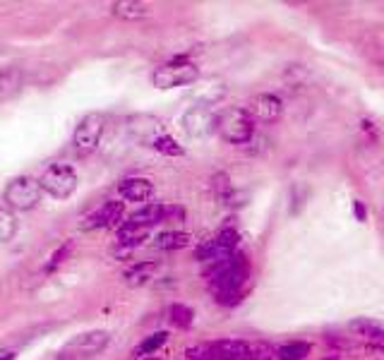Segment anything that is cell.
Masks as SVG:
<instances>
[{
    "instance_id": "6da1fadb",
    "label": "cell",
    "mask_w": 384,
    "mask_h": 360,
    "mask_svg": "<svg viewBox=\"0 0 384 360\" xmlns=\"http://www.w3.org/2000/svg\"><path fill=\"white\" fill-rule=\"evenodd\" d=\"M202 276H205L207 288L212 295L233 293V291H241V288L252 286V262H250V257L243 250H238L231 257H224L207 264Z\"/></svg>"
},
{
    "instance_id": "7a4b0ae2",
    "label": "cell",
    "mask_w": 384,
    "mask_h": 360,
    "mask_svg": "<svg viewBox=\"0 0 384 360\" xmlns=\"http://www.w3.org/2000/svg\"><path fill=\"white\" fill-rule=\"evenodd\" d=\"M212 127L226 144L243 147V144L252 142L257 123H255V118L250 115L245 106H226L214 115Z\"/></svg>"
},
{
    "instance_id": "3957f363",
    "label": "cell",
    "mask_w": 384,
    "mask_h": 360,
    "mask_svg": "<svg viewBox=\"0 0 384 360\" xmlns=\"http://www.w3.org/2000/svg\"><path fill=\"white\" fill-rule=\"evenodd\" d=\"M200 79V68L188 53L173 56L164 65H159L151 72V84L156 89H178V86H188Z\"/></svg>"
},
{
    "instance_id": "277c9868",
    "label": "cell",
    "mask_w": 384,
    "mask_h": 360,
    "mask_svg": "<svg viewBox=\"0 0 384 360\" xmlns=\"http://www.w3.org/2000/svg\"><path fill=\"white\" fill-rule=\"evenodd\" d=\"M238 250H241V233H238V229L224 226V229H219L212 238L197 243V248L192 250V257H195V262L212 264L217 262V259L231 257Z\"/></svg>"
},
{
    "instance_id": "5b68a950",
    "label": "cell",
    "mask_w": 384,
    "mask_h": 360,
    "mask_svg": "<svg viewBox=\"0 0 384 360\" xmlns=\"http://www.w3.org/2000/svg\"><path fill=\"white\" fill-rule=\"evenodd\" d=\"M39 185L46 195H51L53 200H68L75 195L79 185V176L70 164H51L46 171L39 176Z\"/></svg>"
},
{
    "instance_id": "8992f818",
    "label": "cell",
    "mask_w": 384,
    "mask_h": 360,
    "mask_svg": "<svg viewBox=\"0 0 384 360\" xmlns=\"http://www.w3.org/2000/svg\"><path fill=\"white\" fill-rule=\"evenodd\" d=\"M110 334L106 329H91V332L77 334L58 351V360H87L94 358L108 346Z\"/></svg>"
},
{
    "instance_id": "52a82bcc",
    "label": "cell",
    "mask_w": 384,
    "mask_h": 360,
    "mask_svg": "<svg viewBox=\"0 0 384 360\" xmlns=\"http://www.w3.org/2000/svg\"><path fill=\"white\" fill-rule=\"evenodd\" d=\"M103 130H106V120H103L101 113H89L84 115L82 120L77 123L72 132V149L77 156H91L101 144Z\"/></svg>"
},
{
    "instance_id": "ba28073f",
    "label": "cell",
    "mask_w": 384,
    "mask_h": 360,
    "mask_svg": "<svg viewBox=\"0 0 384 360\" xmlns=\"http://www.w3.org/2000/svg\"><path fill=\"white\" fill-rule=\"evenodd\" d=\"M41 185H39V178L32 176H17L8 183L3 193V200L8 202L10 209H20V212H29L41 202Z\"/></svg>"
},
{
    "instance_id": "9c48e42d",
    "label": "cell",
    "mask_w": 384,
    "mask_h": 360,
    "mask_svg": "<svg viewBox=\"0 0 384 360\" xmlns=\"http://www.w3.org/2000/svg\"><path fill=\"white\" fill-rule=\"evenodd\" d=\"M127 212H125V202L123 200H106L101 207H96L89 217L84 219V229L94 231V229H115L125 224Z\"/></svg>"
},
{
    "instance_id": "30bf717a",
    "label": "cell",
    "mask_w": 384,
    "mask_h": 360,
    "mask_svg": "<svg viewBox=\"0 0 384 360\" xmlns=\"http://www.w3.org/2000/svg\"><path fill=\"white\" fill-rule=\"evenodd\" d=\"M245 108L255 118V123L274 125L283 115V98L274 94V91H262V94H255L250 98Z\"/></svg>"
},
{
    "instance_id": "8fae6325",
    "label": "cell",
    "mask_w": 384,
    "mask_h": 360,
    "mask_svg": "<svg viewBox=\"0 0 384 360\" xmlns=\"http://www.w3.org/2000/svg\"><path fill=\"white\" fill-rule=\"evenodd\" d=\"M154 183H151L149 178H144V176H127L123 178L118 183V195H120V200L125 202H130V205H149V200L154 197Z\"/></svg>"
},
{
    "instance_id": "7c38bea8",
    "label": "cell",
    "mask_w": 384,
    "mask_h": 360,
    "mask_svg": "<svg viewBox=\"0 0 384 360\" xmlns=\"http://www.w3.org/2000/svg\"><path fill=\"white\" fill-rule=\"evenodd\" d=\"M214 360H250V341L224 336V339L209 341Z\"/></svg>"
},
{
    "instance_id": "4fadbf2b",
    "label": "cell",
    "mask_w": 384,
    "mask_h": 360,
    "mask_svg": "<svg viewBox=\"0 0 384 360\" xmlns=\"http://www.w3.org/2000/svg\"><path fill=\"white\" fill-rule=\"evenodd\" d=\"M125 221L151 231L154 226L166 224V205L164 202H149V205H142V207H137L135 212L127 214Z\"/></svg>"
},
{
    "instance_id": "5bb4252c",
    "label": "cell",
    "mask_w": 384,
    "mask_h": 360,
    "mask_svg": "<svg viewBox=\"0 0 384 360\" xmlns=\"http://www.w3.org/2000/svg\"><path fill=\"white\" fill-rule=\"evenodd\" d=\"M348 332H351L356 339L360 341H368L372 346H380L384 344V322L380 319H372V317H358L348 324Z\"/></svg>"
},
{
    "instance_id": "9a60e30c",
    "label": "cell",
    "mask_w": 384,
    "mask_h": 360,
    "mask_svg": "<svg viewBox=\"0 0 384 360\" xmlns=\"http://www.w3.org/2000/svg\"><path fill=\"white\" fill-rule=\"evenodd\" d=\"M149 229H142V226H132V224H123L118 231H115V248L123 255H130L132 250L144 245V240H149Z\"/></svg>"
},
{
    "instance_id": "2e32d148",
    "label": "cell",
    "mask_w": 384,
    "mask_h": 360,
    "mask_svg": "<svg viewBox=\"0 0 384 360\" xmlns=\"http://www.w3.org/2000/svg\"><path fill=\"white\" fill-rule=\"evenodd\" d=\"M154 245L156 250H164V252H178L192 245V236L188 231H178V229H168L154 236Z\"/></svg>"
},
{
    "instance_id": "e0dca14e",
    "label": "cell",
    "mask_w": 384,
    "mask_h": 360,
    "mask_svg": "<svg viewBox=\"0 0 384 360\" xmlns=\"http://www.w3.org/2000/svg\"><path fill=\"white\" fill-rule=\"evenodd\" d=\"M168 334L166 329H159V332H151V334H147L144 336L139 344L132 348V353L130 356L135 358V360H144V358H151V356H156V353L161 351L166 344H168Z\"/></svg>"
},
{
    "instance_id": "ac0fdd59",
    "label": "cell",
    "mask_w": 384,
    "mask_h": 360,
    "mask_svg": "<svg viewBox=\"0 0 384 360\" xmlns=\"http://www.w3.org/2000/svg\"><path fill=\"white\" fill-rule=\"evenodd\" d=\"M159 262L156 259H139V262L130 264L125 269V281L130 283V286H144V283H149L154 274L159 271Z\"/></svg>"
},
{
    "instance_id": "d6986e66",
    "label": "cell",
    "mask_w": 384,
    "mask_h": 360,
    "mask_svg": "<svg viewBox=\"0 0 384 360\" xmlns=\"http://www.w3.org/2000/svg\"><path fill=\"white\" fill-rule=\"evenodd\" d=\"M212 195H214V200L219 202V205H226V207H233L236 205V188H233V183H231V176L229 173H224V171H217L212 176Z\"/></svg>"
},
{
    "instance_id": "ffe728a7",
    "label": "cell",
    "mask_w": 384,
    "mask_h": 360,
    "mask_svg": "<svg viewBox=\"0 0 384 360\" xmlns=\"http://www.w3.org/2000/svg\"><path fill=\"white\" fill-rule=\"evenodd\" d=\"M110 13L125 22H139L144 17H149L151 8L147 3H137V0H120V3L110 5Z\"/></svg>"
},
{
    "instance_id": "44dd1931",
    "label": "cell",
    "mask_w": 384,
    "mask_h": 360,
    "mask_svg": "<svg viewBox=\"0 0 384 360\" xmlns=\"http://www.w3.org/2000/svg\"><path fill=\"white\" fill-rule=\"evenodd\" d=\"M149 144H151V149H154L156 154L168 156V159L185 156V147L173 135H168V132H159V135H154L149 139Z\"/></svg>"
},
{
    "instance_id": "7402d4cb",
    "label": "cell",
    "mask_w": 384,
    "mask_h": 360,
    "mask_svg": "<svg viewBox=\"0 0 384 360\" xmlns=\"http://www.w3.org/2000/svg\"><path fill=\"white\" fill-rule=\"evenodd\" d=\"M310 353H312V344L302 339H293L276 346V360H307Z\"/></svg>"
},
{
    "instance_id": "603a6c76",
    "label": "cell",
    "mask_w": 384,
    "mask_h": 360,
    "mask_svg": "<svg viewBox=\"0 0 384 360\" xmlns=\"http://www.w3.org/2000/svg\"><path fill=\"white\" fill-rule=\"evenodd\" d=\"M168 324L178 332H188L195 324V310L185 303H173L168 307Z\"/></svg>"
},
{
    "instance_id": "cb8c5ba5",
    "label": "cell",
    "mask_w": 384,
    "mask_h": 360,
    "mask_svg": "<svg viewBox=\"0 0 384 360\" xmlns=\"http://www.w3.org/2000/svg\"><path fill=\"white\" fill-rule=\"evenodd\" d=\"M72 252H75V240L72 238H68L65 243H60L53 252H51V257H49V262H46V271H56V269H60L63 264L68 262L70 257H72Z\"/></svg>"
},
{
    "instance_id": "d4e9b609",
    "label": "cell",
    "mask_w": 384,
    "mask_h": 360,
    "mask_svg": "<svg viewBox=\"0 0 384 360\" xmlns=\"http://www.w3.org/2000/svg\"><path fill=\"white\" fill-rule=\"evenodd\" d=\"M17 233V217L13 209L0 207V243H10Z\"/></svg>"
},
{
    "instance_id": "484cf974",
    "label": "cell",
    "mask_w": 384,
    "mask_h": 360,
    "mask_svg": "<svg viewBox=\"0 0 384 360\" xmlns=\"http://www.w3.org/2000/svg\"><path fill=\"white\" fill-rule=\"evenodd\" d=\"M252 291V286L248 288H241V291H233V293H219V295H212V300L217 303L219 307H224V310H233V307L243 305L245 303V298Z\"/></svg>"
},
{
    "instance_id": "4316f807",
    "label": "cell",
    "mask_w": 384,
    "mask_h": 360,
    "mask_svg": "<svg viewBox=\"0 0 384 360\" xmlns=\"http://www.w3.org/2000/svg\"><path fill=\"white\" fill-rule=\"evenodd\" d=\"M250 360H276V346L269 341H250Z\"/></svg>"
},
{
    "instance_id": "83f0119b",
    "label": "cell",
    "mask_w": 384,
    "mask_h": 360,
    "mask_svg": "<svg viewBox=\"0 0 384 360\" xmlns=\"http://www.w3.org/2000/svg\"><path fill=\"white\" fill-rule=\"evenodd\" d=\"M185 360H214L212 348H209V341L192 344V346L185 348Z\"/></svg>"
},
{
    "instance_id": "f1b7e54d",
    "label": "cell",
    "mask_w": 384,
    "mask_h": 360,
    "mask_svg": "<svg viewBox=\"0 0 384 360\" xmlns=\"http://www.w3.org/2000/svg\"><path fill=\"white\" fill-rule=\"evenodd\" d=\"M360 130H363L365 139H368V142L372 144V147H377V144L382 142L380 127L375 125V120H370V118H363V120H360Z\"/></svg>"
},
{
    "instance_id": "f546056e",
    "label": "cell",
    "mask_w": 384,
    "mask_h": 360,
    "mask_svg": "<svg viewBox=\"0 0 384 360\" xmlns=\"http://www.w3.org/2000/svg\"><path fill=\"white\" fill-rule=\"evenodd\" d=\"M351 212H353V219H356L358 224H365V221H368V217H370V212H368V207H365L363 200H353L351 202Z\"/></svg>"
},
{
    "instance_id": "4dcf8cb0",
    "label": "cell",
    "mask_w": 384,
    "mask_h": 360,
    "mask_svg": "<svg viewBox=\"0 0 384 360\" xmlns=\"http://www.w3.org/2000/svg\"><path fill=\"white\" fill-rule=\"evenodd\" d=\"M168 221H185V207L166 205V224Z\"/></svg>"
},
{
    "instance_id": "1f68e13d",
    "label": "cell",
    "mask_w": 384,
    "mask_h": 360,
    "mask_svg": "<svg viewBox=\"0 0 384 360\" xmlns=\"http://www.w3.org/2000/svg\"><path fill=\"white\" fill-rule=\"evenodd\" d=\"M317 360H341L339 353H331V356H324V358H317Z\"/></svg>"
},
{
    "instance_id": "d6a6232c",
    "label": "cell",
    "mask_w": 384,
    "mask_h": 360,
    "mask_svg": "<svg viewBox=\"0 0 384 360\" xmlns=\"http://www.w3.org/2000/svg\"><path fill=\"white\" fill-rule=\"evenodd\" d=\"M17 356H15V353L13 351H10V353H3V356H0V360H15Z\"/></svg>"
},
{
    "instance_id": "836d02e7",
    "label": "cell",
    "mask_w": 384,
    "mask_h": 360,
    "mask_svg": "<svg viewBox=\"0 0 384 360\" xmlns=\"http://www.w3.org/2000/svg\"><path fill=\"white\" fill-rule=\"evenodd\" d=\"M377 348V351H380L382 353V356H384V344H380V346H375Z\"/></svg>"
},
{
    "instance_id": "e575fe53",
    "label": "cell",
    "mask_w": 384,
    "mask_h": 360,
    "mask_svg": "<svg viewBox=\"0 0 384 360\" xmlns=\"http://www.w3.org/2000/svg\"><path fill=\"white\" fill-rule=\"evenodd\" d=\"M144 360H161V358H156V356H151V358H144Z\"/></svg>"
},
{
    "instance_id": "d590c367",
    "label": "cell",
    "mask_w": 384,
    "mask_h": 360,
    "mask_svg": "<svg viewBox=\"0 0 384 360\" xmlns=\"http://www.w3.org/2000/svg\"><path fill=\"white\" fill-rule=\"evenodd\" d=\"M0 51H3V46H0Z\"/></svg>"
}]
</instances>
